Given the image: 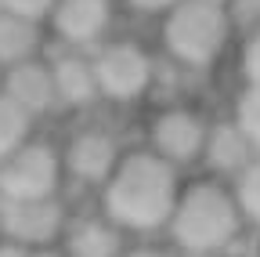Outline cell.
Masks as SVG:
<instances>
[{
  "instance_id": "1",
  "label": "cell",
  "mask_w": 260,
  "mask_h": 257,
  "mask_svg": "<svg viewBox=\"0 0 260 257\" xmlns=\"http://www.w3.org/2000/svg\"><path fill=\"white\" fill-rule=\"evenodd\" d=\"M181 181H184V170L167 163V159L159 152H152L148 145L123 149L112 174L94 192L98 210L112 224H119L130 239L162 236L170 214H174Z\"/></svg>"
},
{
  "instance_id": "2",
  "label": "cell",
  "mask_w": 260,
  "mask_h": 257,
  "mask_svg": "<svg viewBox=\"0 0 260 257\" xmlns=\"http://www.w3.org/2000/svg\"><path fill=\"white\" fill-rule=\"evenodd\" d=\"M246 217L235 199L232 181L195 170L181 181L167 236L181 257H228L246 236Z\"/></svg>"
},
{
  "instance_id": "3",
  "label": "cell",
  "mask_w": 260,
  "mask_h": 257,
  "mask_svg": "<svg viewBox=\"0 0 260 257\" xmlns=\"http://www.w3.org/2000/svg\"><path fill=\"white\" fill-rule=\"evenodd\" d=\"M235 40V25L220 4L181 0L159 18V47L174 66L188 73H206L228 54Z\"/></svg>"
},
{
  "instance_id": "4",
  "label": "cell",
  "mask_w": 260,
  "mask_h": 257,
  "mask_svg": "<svg viewBox=\"0 0 260 257\" xmlns=\"http://www.w3.org/2000/svg\"><path fill=\"white\" fill-rule=\"evenodd\" d=\"M102 105H141L155 87V54L130 37H109L90 51Z\"/></svg>"
},
{
  "instance_id": "5",
  "label": "cell",
  "mask_w": 260,
  "mask_h": 257,
  "mask_svg": "<svg viewBox=\"0 0 260 257\" xmlns=\"http://www.w3.org/2000/svg\"><path fill=\"white\" fill-rule=\"evenodd\" d=\"M213 116H206L195 102H162L145 120V141L152 152H159L177 170H199V159L206 149Z\"/></svg>"
},
{
  "instance_id": "6",
  "label": "cell",
  "mask_w": 260,
  "mask_h": 257,
  "mask_svg": "<svg viewBox=\"0 0 260 257\" xmlns=\"http://www.w3.org/2000/svg\"><path fill=\"white\" fill-rule=\"evenodd\" d=\"M61 145L54 138L32 134L22 149L0 159V199H51L65 192Z\"/></svg>"
},
{
  "instance_id": "7",
  "label": "cell",
  "mask_w": 260,
  "mask_h": 257,
  "mask_svg": "<svg viewBox=\"0 0 260 257\" xmlns=\"http://www.w3.org/2000/svg\"><path fill=\"white\" fill-rule=\"evenodd\" d=\"M58 145H61L65 181L80 185V188H90V192L102 188V181L112 174V167L119 163V156L126 149L112 127L98 123V120H87V123L73 127Z\"/></svg>"
},
{
  "instance_id": "8",
  "label": "cell",
  "mask_w": 260,
  "mask_h": 257,
  "mask_svg": "<svg viewBox=\"0 0 260 257\" xmlns=\"http://www.w3.org/2000/svg\"><path fill=\"white\" fill-rule=\"evenodd\" d=\"M69 203L61 196L51 199H0V239L18 246H47L54 250L65 221H69Z\"/></svg>"
},
{
  "instance_id": "9",
  "label": "cell",
  "mask_w": 260,
  "mask_h": 257,
  "mask_svg": "<svg viewBox=\"0 0 260 257\" xmlns=\"http://www.w3.org/2000/svg\"><path fill=\"white\" fill-rule=\"evenodd\" d=\"M112 22L116 0H58L47 18V33L58 47L94 51L112 37Z\"/></svg>"
},
{
  "instance_id": "10",
  "label": "cell",
  "mask_w": 260,
  "mask_h": 257,
  "mask_svg": "<svg viewBox=\"0 0 260 257\" xmlns=\"http://www.w3.org/2000/svg\"><path fill=\"white\" fill-rule=\"evenodd\" d=\"M126 232L112 224L102 210H73L58 239V257H119L126 246Z\"/></svg>"
},
{
  "instance_id": "11",
  "label": "cell",
  "mask_w": 260,
  "mask_h": 257,
  "mask_svg": "<svg viewBox=\"0 0 260 257\" xmlns=\"http://www.w3.org/2000/svg\"><path fill=\"white\" fill-rule=\"evenodd\" d=\"M47 62H51V76H54L61 112H87L94 105H102V91H98L90 51L58 47L54 54H47Z\"/></svg>"
},
{
  "instance_id": "12",
  "label": "cell",
  "mask_w": 260,
  "mask_h": 257,
  "mask_svg": "<svg viewBox=\"0 0 260 257\" xmlns=\"http://www.w3.org/2000/svg\"><path fill=\"white\" fill-rule=\"evenodd\" d=\"M4 94H8V98H15L37 123L47 120V116H54V112H61L47 54H44V58H32V62H22V66L4 69Z\"/></svg>"
},
{
  "instance_id": "13",
  "label": "cell",
  "mask_w": 260,
  "mask_h": 257,
  "mask_svg": "<svg viewBox=\"0 0 260 257\" xmlns=\"http://www.w3.org/2000/svg\"><path fill=\"white\" fill-rule=\"evenodd\" d=\"M253 156H256V152H253L249 138L242 134V127H239L232 116H224V120H213V123H210V134H206V149H203V159H199V170L232 181Z\"/></svg>"
},
{
  "instance_id": "14",
  "label": "cell",
  "mask_w": 260,
  "mask_h": 257,
  "mask_svg": "<svg viewBox=\"0 0 260 257\" xmlns=\"http://www.w3.org/2000/svg\"><path fill=\"white\" fill-rule=\"evenodd\" d=\"M47 40H51V33H47L44 22H29V18L0 11V66L4 69L32 62V58H44Z\"/></svg>"
},
{
  "instance_id": "15",
  "label": "cell",
  "mask_w": 260,
  "mask_h": 257,
  "mask_svg": "<svg viewBox=\"0 0 260 257\" xmlns=\"http://www.w3.org/2000/svg\"><path fill=\"white\" fill-rule=\"evenodd\" d=\"M37 120H32L15 98L0 91V159H8L15 149H22L32 134H37Z\"/></svg>"
},
{
  "instance_id": "16",
  "label": "cell",
  "mask_w": 260,
  "mask_h": 257,
  "mask_svg": "<svg viewBox=\"0 0 260 257\" xmlns=\"http://www.w3.org/2000/svg\"><path fill=\"white\" fill-rule=\"evenodd\" d=\"M232 188H235V199H239V207H242L246 224L260 232V152L232 178Z\"/></svg>"
},
{
  "instance_id": "17",
  "label": "cell",
  "mask_w": 260,
  "mask_h": 257,
  "mask_svg": "<svg viewBox=\"0 0 260 257\" xmlns=\"http://www.w3.org/2000/svg\"><path fill=\"white\" fill-rule=\"evenodd\" d=\"M232 120L242 127V134L249 138L253 152H260V87H242L239 91Z\"/></svg>"
},
{
  "instance_id": "18",
  "label": "cell",
  "mask_w": 260,
  "mask_h": 257,
  "mask_svg": "<svg viewBox=\"0 0 260 257\" xmlns=\"http://www.w3.org/2000/svg\"><path fill=\"white\" fill-rule=\"evenodd\" d=\"M239 76H242V87H260V29L242 33V44H239Z\"/></svg>"
},
{
  "instance_id": "19",
  "label": "cell",
  "mask_w": 260,
  "mask_h": 257,
  "mask_svg": "<svg viewBox=\"0 0 260 257\" xmlns=\"http://www.w3.org/2000/svg\"><path fill=\"white\" fill-rule=\"evenodd\" d=\"M119 257H181V253L167 236H138V239H126Z\"/></svg>"
},
{
  "instance_id": "20",
  "label": "cell",
  "mask_w": 260,
  "mask_h": 257,
  "mask_svg": "<svg viewBox=\"0 0 260 257\" xmlns=\"http://www.w3.org/2000/svg\"><path fill=\"white\" fill-rule=\"evenodd\" d=\"M58 0H0V11L4 15H18V18H29V22H44L51 18Z\"/></svg>"
},
{
  "instance_id": "21",
  "label": "cell",
  "mask_w": 260,
  "mask_h": 257,
  "mask_svg": "<svg viewBox=\"0 0 260 257\" xmlns=\"http://www.w3.org/2000/svg\"><path fill=\"white\" fill-rule=\"evenodd\" d=\"M224 11H228V18H232L235 33L260 29V0H228Z\"/></svg>"
},
{
  "instance_id": "22",
  "label": "cell",
  "mask_w": 260,
  "mask_h": 257,
  "mask_svg": "<svg viewBox=\"0 0 260 257\" xmlns=\"http://www.w3.org/2000/svg\"><path fill=\"white\" fill-rule=\"evenodd\" d=\"M181 0H126V8L134 15H145V18H162L170 8H177Z\"/></svg>"
},
{
  "instance_id": "23",
  "label": "cell",
  "mask_w": 260,
  "mask_h": 257,
  "mask_svg": "<svg viewBox=\"0 0 260 257\" xmlns=\"http://www.w3.org/2000/svg\"><path fill=\"white\" fill-rule=\"evenodd\" d=\"M0 257H58V250H47V246H18V243L0 239Z\"/></svg>"
},
{
  "instance_id": "24",
  "label": "cell",
  "mask_w": 260,
  "mask_h": 257,
  "mask_svg": "<svg viewBox=\"0 0 260 257\" xmlns=\"http://www.w3.org/2000/svg\"><path fill=\"white\" fill-rule=\"evenodd\" d=\"M0 91H4V66H0Z\"/></svg>"
},
{
  "instance_id": "25",
  "label": "cell",
  "mask_w": 260,
  "mask_h": 257,
  "mask_svg": "<svg viewBox=\"0 0 260 257\" xmlns=\"http://www.w3.org/2000/svg\"><path fill=\"white\" fill-rule=\"evenodd\" d=\"M206 4H220V8H224V4H228V0H206Z\"/></svg>"
},
{
  "instance_id": "26",
  "label": "cell",
  "mask_w": 260,
  "mask_h": 257,
  "mask_svg": "<svg viewBox=\"0 0 260 257\" xmlns=\"http://www.w3.org/2000/svg\"><path fill=\"white\" fill-rule=\"evenodd\" d=\"M253 257H260V239H256V253H253Z\"/></svg>"
}]
</instances>
